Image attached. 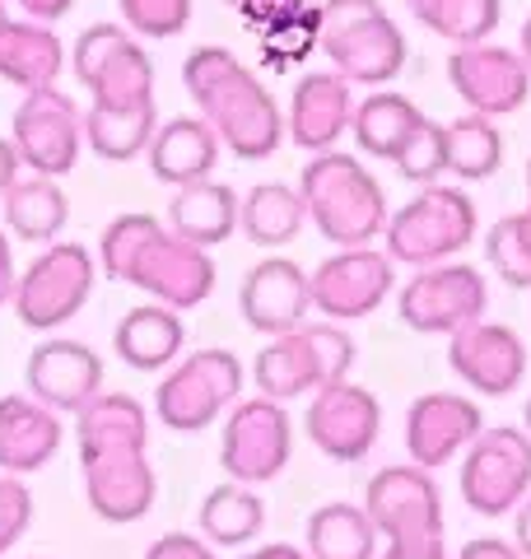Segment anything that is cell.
Here are the masks:
<instances>
[{
    "instance_id": "cell-1",
    "label": "cell",
    "mask_w": 531,
    "mask_h": 559,
    "mask_svg": "<svg viewBox=\"0 0 531 559\" xmlns=\"http://www.w3.org/2000/svg\"><path fill=\"white\" fill-rule=\"evenodd\" d=\"M98 266L108 280L145 289L164 308H197L215 289V261L205 248L177 238L154 215H117L98 238Z\"/></svg>"
},
{
    "instance_id": "cell-2",
    "label": "cell",
    "mask_w": 531,
    "mask_h": 559,
    "mask_svg": "<svg viewBox=\"0 0 531 559\" xmlns=\"http://www.w3.org/2000/svg\"><path fill=\"white\" fill-rule=\"evenodd\" d=\"M182 84L197 98L201 121L238 159H271L285 140V117L266 84L228 47H197L182 61Z\"/></svg>"
},
{
    "instance_id": "cell-3",
    "label": "cell",
    "mask_w": 531,
    "mask_h": 559,
    "mask_svg": "<svg viewBox=\"0 0 531 559\" xmlns=\"http://www.w3.org/2000/svg\"><path fill=\"white\" fill-rule=\"evenodd\" d=\"M298 197H304L312 229L335 248H368L387 229L382 182L354 154H312V164L298 178Z\"/></svg>"
},
{
    "instance_id": "cell-4",
    "label": "cell",
    "mask_w": 531,
    "mask_h": 559,
    "mask_svg": "<svg viewBox=\"0 0 531 559\" xmlns=\"http://www.w3.org/2000/svg\"><path fill=\"white\" fill-rule=\"evenodd\" d=\"M317 47L331 57L335 75H345L354 90H382L405 66V38L378 0H327Z\"/></svg>"
},
{
    "instance_id": "cell-5",
    "label": "cell",
    "mask_w": 531,
    "mask_h": 559,
    "mask_svg": "<svg viewBox=\"0 0 531 559\" xmlns=\"http://www.w3.org/2000/svg\"><path fill=\"white\" fill-rule=\"evenodd\" d=\"M354 364V341L345 336L335 322H304L298 331L271 336V345L257 355L252 378L257 392L271 401H294V396H312L341 382Z\"/></svg>"
},
{
    "instance_id": "cell-6",
    "label": "cell",
    "mask_w": 531,
    "mask_h": 559,
    "mask_svg": "<svg viewBox=\"0 0 531 559\" xmlns=\"http://www.w3.org/2000/svg\"><path fill=\"white\" fill-rule=\"evenodd\" d=\"M387 257L401 266H438L475 238V201L462 187H424L397 215H387Z\"/></svg>"
},
{
    "instance_id": "cell-7",
    "label": "cell",
    "mask_w": 531,
    "mask_h": 559,
    "mask_svg": "<svg viewBox=\"0 0 531 559\" xmlns=\"http://www.w3.org/2000/svg\"><path fill=\"white\" fill-rule=\"evenodd\" d=\"M98 261L84 242H47L14 280V312L28 331H57L88 304Z\"/></svg>"
},
{
    "instance_id": "cell-8",
    "label": "cell",
    "mask_w": 531,
    "mask_h": 559,
    "mask_svg": "<svg viewBox=\"0 0 531 559\" xmlns=\"http://www.w3.org/2000/svg\"><path fill=\"white\" fill-rule=\"evenodd\" d=\"M243 364L228 349H197L182 364H173L154 392V415L177 433H201L224 411L238 406Z\"/></svg>"
},
{
    "instance_id": "cell-9",
    "label": "cell",
    "mask_w": 531,
    "mask_h": 559,
    "mask_svg": "<svg viewBox=\"0 0 531 559\" xmlns=\"http://www.w3.org/2000/svg\"><path fill=\"white\" fill-rule=\"evenodd\" d=\"M70 70L94 94V108H131L154 98V61L127 24H94L70 47Z\"/></svg>"
},
{
    "instance_id": "cell-10",
    "label": "cell",
    "mask_w": 531,
    "mask_h": 559,
    "mask_svg": "<svg viewBox=\"0 0 531 559\" xmlns=\"http://www.w3.org/2000/svg\"><path fill=\"white\" fill-rule=\"evenodd\" d=\"M364 513L387 536V550H438L442 499L424 466H387L364 489Z\"/></svg>"
},
{
    "instance_id": "cell-11",
    "label": "cell",
    "mask_w": 531,
    "mask_h": 559,
    "mask_svg": "<svg viewBox=\"0 0 531 559\" xmlns=\"http://www.w3.org/2000/svg\"><path fill=\"white\" fill-rule=\"evenodd\" d=\"M489 308L485 275L467 266V261H438V266H420L397 294V312L411 331L424 336H452L471 322H481Z\"/></svg>"
},
{
    "instance_id": "cell-12",
    "label": "cell",
    "mask_w": 531,
    "mask_h": 559,
    "mask_svg": "<svg viewBox=\"0 0 531 559\" xmlns=\"http://www.w3.org/2000/svg\"><path fill=\"white\" fill-rule=\"evenodd\" d=\"M10 145L20 154V164L33 168L38 178H66L80 164V150H84V112L57 84L51 90H33L14 108Z\"/></svg>"
},
{
    "instance_id": "cell-13",
    "label": "cell",
    "mask_w": 531,
    "mask_h": 559,
    "mask_svg": "<svg viewBox=\"0 0 531 559\" xmlns=\"http://www.w3.org/2000/svg\"><path fill=\"white\" fill-rule=\"evenodd\" d=\"M531 495V433L481 429L462 457V499L471 513L504 518Z\"/></svg>"
},
{
    "instance_id": "cell-14",
    "label": "cell",
    "mask_w": 531,
    "mask_h": 559,
    "mask_svg": "<svg viewBox=\"0 0 531 559\" xmlns=\"http://www.w3.org/2000/svg\"><path fill=\"white\" fill-rule=\"evenodd\" d=\"M290 452H294V429L280 401L247 396L228 411L224 439H220V466L228 471V480L238 485L275 480L290 466Z\"/></svg>"
},
{
    "instance_id": "cell-15",
    "label": "cell",
    "mask_w": 531,
    "mask_h": 559,
    "mask_svg": "<svg viewBox=\"0 0 531 559\" xmlns=\"http://www.w3.org/2000/svg\"><path fill=\"white\" fill-rule=\"evenodd\" d=\"M397 285V261L378 248H341L308 275L312 312L327 322H354L378 312Z\"/></svg>"
},
{
    "instance_id": "cell-16",
    "label": "cell",
    "mask_w": 531,
    "mask_h": 559,
    "mask_svg": "<svg viewBox=\"0 0 531 559\" xmlns=\"http://www.w3.org/2000/svg\"><path fill=\"white\" fill-rule=\"evenodd\" d=\"M80 466H84L88 509H94L103 522L127 527V522H140L154 509L158 480H154V466H150V448H140V443L94 448V452H80Z\"/></svg>"
},
{
    "instance_id": "cell-17",
    "label": "cell",
    "mask_w": 531,
    "mask_h": 559,
    "mask_svg": "<svg viewBox=\"0 0 531 559\" xmlns=\"http://www.w3.org/2000/svg\"><path fill=\"white\" fill-rule=\"evenodd\" d=\"M308 439L312 448L331 462H364L378 443V429H382V411L378 401L368 396L364 388H354L350 378L331 382V388L312 392V406H308Z\"/></svg>"
},
{
    "instance_id": "cell-18",
    "label": "cell",
    "mask_w": 531,
    "mask_h": 559,
    "mask_svg": "<svg viewBox=\"0 0 531 559\" xmlns=\"http://www.w3.org/2000/svg\"><path fill=\"white\" fill-rule=\"evenodd\" d=\"M448 80H452V90L467 98V108L481 117L518 112L531 94V70L522 61V51H508L494 43L457 47L448 57Z\"/></svg>"
},
{
    "instance_id": "cell-19",
    "label": "cell",
    "mask_w": 531,
    "mask_h": 559,
    "mask_svg": "<svg viewBox=\"0 0 531 559\" xmlns=\"http://www.w3.org/2000/svg\"><path fill=\"white\" fill-rule=\"evenodd\" d=\"M448 364L471 392L508 396L518 392V382L527 373V345L512 326L481 318L448 336Z\"/></svg>"
},
{
    "instance_id": "cell-20",
    "label": "cell",
    "mask_w": 531,
    "mask_h": 559,
    "mask_svg": "<svg viewBox=\"0 0 531 559\" xmlns=\"http://www.w3.org/2000/svg\"><path fill=\"white\" fill-rule=\"evenodd\" d=\"M481 429H485L481 406L457 392H429L411 401V411H405V448H411V462L424 471L448 466L457 452L481 439Z\"/></svg>"
},
{
    "instance_id": "cell-21",
    "label": "cell",
    "mask_w": 531,
    "mask_h": 559,
    "mask_svg": "<svg viewBox=\"0 0 531 559\" xmlns=\"http://www.w3.org/2000/svg\"><path fill=\"white\" fill-rule=\"evenodd\" d=\"M24 382H28L33 401H43V406H51L57 415L61 411L75 415L80 406H88V401L103 392V359L84 341L51 336L28 355Z\"/></svg>"
},
{
    "instance_id": "cell-22",
    "label": "cell",
    "mask_w": 531,
    "mask_h": 559,
    "mask_svg": "<svg viewBox=\"0 0 531 559\" xmlns=\"http://www.w3.org/2000/svg\"><path fill=\"white\" fill-rule=\"evenodd\" d=\"M243 322L261 331V336H285L308 322L312 299H308V271L290 257H266L247 271L238 289Z\"/></svg>"
},
{
    "instance_id": "cell-23",
    "label": "cell",
    "mask_w": 531,
    "mask_h": 559,
    "mask_svg": "<svg viewBox=\"0 0 531 559\" xmlns=\"http://www.w3.org/2000/svg\"><path fill=\"white\" fill-rule=\"evenodd\" d=\"M354 121V84L335 70H317V75H304L294 90L290 103V117H285V131L298 150H312V154H327L335 140L350 131Z\"/></svg>"
},
{
    "instance_id": "cell-24",
    "label": "cell",
    "mask_w": 531,
    "mask_h": 559,
    "mask_svg": "<svg viewBox=\"0 0 531 559\" xmlns=\"http://www.w3.org/2000/svg\"><path fill=\"white\" fill-rule=\"evenodd\" d=\"M61 415L24 392L0 396V476H33L61 452Z\"/></svg>"
},
{
    "instance_id": "cell-25",
    "label": "cell",
    "mask_w": 531,
    "mask_h": 559,
    "mask_svg": "<svg viewBox=\"0 0 531 559\" xmlns=\"http://www.w3.org/2000/svg\"><path fill=\"white\" fill-rule=\"evenodd\" d=\"M187 345V322L177 308L164 304H140L131 308L127 318L117 322V336L113 349L121 355V364L135 373H158V369H173L177 355Z\"/></svg>"
},
{
    "instance_id": "cell-26",
    "label": "cell",
    "mask_w": 531,
    "mask_h": 559,
    "mask_svg": "<svg viewBox=\"0 0 531 559\" xmlns=\"http://www.w3.org/2000/svg\"><path fill=\"white\" fill-rule=\"evenodd\" d=\"M66 70V43L57 38L51 24L38 20H5L0 24V80L14 90H51Z\"/></svg>"
},
{
    "instance_id": "cell-27",
    "label": "cell",
    "mask_w": 531,
    "mask_h": 559,
    "mask_svg": "<svg viewBox=\"0 0 531 559\" xmlns=\"http://www.w3.org/2000/svg\"><path fill=\"white\" fill-rule=\"evenodd\" d=\"M150 173L168 187L205 182L220 164V135L201 117H173L150 140Z\"/></svg>"
},
{
    "instance_id": "cell-28",
    "label": "cell",
    "mask_w": 531,
    "mask_h": 559,
    "mask_svg": "<svg viewBox=\"0 0 531 559\" xmlns=\"http://www.w3.org/2000/svg\"><path fill=\"white\" fill-rule=\"evenodd\" d=\"M168 229L205 252L215 248V242H228L238 234V191L215 178L177 187L168 201Z\"/></svg>"
},
{
    "instance_id": "cell-29",
    "label": "cell",
    "mask_w": 531,
    "mask_h": 559,
    "mask_svg": "<svg viewBox=\"0 0 531 559\" xmlns=\"http://www.w3.org/2000/svg\"><path fill=\"white\" fill-rule=\"evenodd\" d=\"M5 229L24 242H57V234L66 229L70 219V201L57 178H38V173H28V178L14 182L5 197Z\"/></svg>"
},
{
    "instance_id": "cell-30",
    "label": "cell",
    "mask_w": 531,
    "mask_h": 559,
    "mask_svg": "<svg viewBox=\"0 0 531 559\" xmlns=\"http://www.w3.org/2000/svg\"><path fill=\"white\" fill-rule=\"evenodd\" d=\"M424 117L411 98L401 94H368L364 103H354V121H350V135L354 145H359L364 154H374V159H397V154L405 150V140H411Z\"/></svg>"
},
{
    "instance_id": "cell-31",
    "label": "cell",
    "mask_w": 531,
    "mask_h": 559,
    "mask_svg": "<svg viewBox=\"0 0 531 559\" xmlns=\"http://www.w3.org/2000/svg\"><path fill=\"white\" fill-rule=\"evenodd\" d=\"M308 210L298 187L285 182H261L238 201V229L257 242V248H285L304 234Z\"/></svg>"
},
{
    "instance_id": "cell-32",
    "label": "cell",
    "mask_w": 531,
    "mask_h": 559,
    "mask_svg": "<svg viewBox=\"0 0 531 559\" xmlns=\"http://www.w3.org/2000/svg\"><path fill=\"white\" fill-rule=\"evenodd\" d=\"M154 131H158L154 98L131 103V108H88L84 112V145L108 164H127L135 154H145Z\"/></svg>"
},
{
    "instance_id": "cell-33",
    "label": "cell",
    "mask_w": 531,
    "mask_h": 559,
    "mask_svg": "<svg viewBox=\"0 0 531 559\" xmlns=\"http://www.w3.org/2000/svg\"><path fill=\"white\" fill-rule=\"evenodd\" d=\"M378 527L359 503H322L308 518V559H374Z\"/></svg>"
},
{
    "instance_id": "cell-34",
    "label": "cell",
    "mask_w": 531,
    "mask_h": 559,
    "mask_svg": "<svg viewBox=\"0 0 531 559\" xmlns=\"http://www.w3.org/2000/svg\"><path fill=\"white\" fill-rule=\"evenodd\" d=\"M266 527V503L252 485H215L201 503V536L210 546H247Z\"/></svg>"
},
{
    "instance_id": "cell-35",
    "label": "cell",
    "mask_w": 531,
    "mask_h": 559,
    "mask_svg": "<svg viewBox=\"0 0 531 559\" xmlns=\"http://www.w3.org/2000/svg\"><path fill=\"white\" fill-rule=\"evenodd\" d=\"M504 164V135L494 127V117H457L452 127H442V173L462 182H481Z\"/></svg>"
},
{
    "instance_id": "cell-36",
    "label": "cell",
    "mask_w": 531,
    "mask_h": 559,
    "mask_svg": "<svg viewBox=\"0 0 531 559\" xmlns=\"http://www.w3.org/2000/svg\"><path fill=\"white\" fill-rule=\"evenodd\" d=\"M424 28L457 47L489 43L494 24H499V0H405Z\"/></svg>"
},
{
    "instance_id": "cell-37",
    "label": "cell",
    "mask_w": 531,
    "mask_h": 559,
    "mask_svg": "<svg viewBox=\"0 0 531 559\" xmlns=\"http://www.w3.org/2000/svg\"><path fill=\"white\" fill-rule=\"evenodd\" d=\"M485 257L499 271L504 285L531 289V205L518 215H504L485 238Z\"/></svg>"
},
{
    "instance_id": "cell-38",
    "label": "cell",
    "mask_w": 531,
    "mask_h": 559,
    "mask_svg": "<svg viewBox=\"0 0 531 559\" xmlns=\"http://www.w3.org/2000/svg\"><path fill=\"white\" fill-rule=\"evenodd\" d=\"M121 20L135 38H177L191 24V0H121Z\"/></svg>"
},
{
    "instance_id": "cell-39",
    "label": "cell",
    "mask_w": 531,
    "mask_h": 559,
    "mask_svg": "<svg viewBox=\"0 0 531 559\" xmlns=\"http://www.w3.org/2000/svg\"><path fill=\"white\" fill-rule=\"evenodd\" d=\"M397 173L405 182H420V187H429L438 173H442V127L438 121H424V127L405 140V150L397 154Z\"/></svg>"
},
{
    "instance_id": "cell-40",
    "label": "cell",
    "mask_w": 531,
    "mask_h": 559,
    "mask_svg": "<svg viewBox=\"0 0 531 559\" xmlns=\"http://www.w3.org/2000/svg\"><path fill=\"white\" fill-rule=\"evenodd\" d=\"M317 28H322V5H317L312 14H304V20H290V24H280L271 33H261V43H266V57L271 61H304L308 51L317 47Z\"/></svg>"
},
{
    "instance_id": "cell-41",
    "label": "cell",
    "mask_w": 531,
    "mask_h": 559,
    "mask_svg": "<svg viewBox=\"0 0 531 559\" xmlns=\"http://www.w3.org/2000/svg\"><path fill=\"white\" fill-rule=\"evenodd\" d=\"M33 522V495L24 476H0V555L28 532Z\"/></svg>"
},
{
    "instance_id": "cell-42",
    "label": "cell",
    "mask_w": 531,
    "mask_h": 559,
    "mask_svg": "<svg viewBox=\"0 0 531 559\" xmlns=\"http://www.w3.org/2000/svg\"><path fill=\"white\" fill-rule=\"evenodd\" d=\"M228 10H238L247 28L271 33V28H280V24L312 14V10H317V0H228Z\"/></svg>"
},
{
    "instance_id": "cell-43",
    "label": "cell",
    "mask_w": 531,
    "mask_h": 559,
    "mask_svg": "<svg viewBox=\"0 0 531 559\" xmlns=\"http://www.w3.org/2000/svg\"><path fill=\"white\" fill-rule=\"evenodd\" d=\"M145 559H215V550H210V540L191 532H168L145 550Z\"/></svg>"
},
{
    "instance_id": "cell-44",
    "label": "cell",
    "mask_w": 531,
    "mask_h": 559,
    "mask_svg": "<svg viewBox=\"0 0 531 559\" xmlns=\"http://www.w3.org/2000/svg\"><path fill=\"white\" fill-rule=\"evenodd\" d=\"M457 559H522V555H518V546H508L499 536H475V540H467Z\"/></svg>"
},
{
    "instance_id": "cell-45",
    "label": "cell",
    "mask_w": 531,
    "mask_h": 559,
    "mask_svg": "<svg viewBox=\"0 0 531 559\" xmlns=\"http://www.w3.org/2000/svg\"><path fill=\"white\" fill-rule=\"evenodd\" d=\"M10 5H20L28 20H38V24H57L75 10V0H10Z\"/></svg>"
},
{
    "instance_id": "cell-46",
    "label": "cell",
    "mask_w": 531,
    "mask_h": 559,
    "mask_svg": "<svg viewBox=\"0 0 531 559\" xmlns=\"http://www.w3.org/2000/svg\"><path fill=\"white\" fill-rule=\"evenodd\" d=\"M14 280H20V271H14V248H10L5 229H0V304L14 299Z\"/></svg>"
},
{
    "instance_id": "cell-47",
    "label": "cell",
    "mask_w": 531,
    "mask_h": 559,
    "mask_svg": "<svg viewBox=\"0 0 531 559\" xmlns=\"http://www.w3.org/2000/svg\"><path fill=\"white\" fill-rule=\"evenodd\" d=\"M512 513H518V518H512V546H518L522 559H531V495Z\"/></svg>"
},
{
    "instance_id": "cell-48",
    "label": "cell",
    "mask_w": 531,
    "mask_h": 559,
    "mask_svg": "<svg viewBox=\"0 0 531 559\" xmlns=\"http://www.w3.org/2000/svg\"><path fill=\"white\" fill-rule=\"evenodd\" d=\"M20 154H14V145H10V140L5 135H0V197H5V191L14 187V182H20Z\"/></svg>"
},
{
    "instance_id": "cell-49",
    "label": "cell",
    "mask_w": 531,
    "mask_h": 559,
    "mask_svg": "<svg viewBox=\"0 0 531 559\" xmlns=\"http://www.w3.org/2000/svg\"><path fill=\"white\" fill-rule=\"evenodd\" d=\"M238 559H308V550L290 546V540H275V546H257V550H247Z\"/></svg>"
},
{
    "instance_id": "cell-50",
    "label": "cell",
    "mask_w": 531,
    "mask_h": 559,
    "mask_svg": "<svg viewBox=\"0 0 531 559\" xmlns=\"http://www.w3.org/2000/svg\"><path fill=\"white\" fill-rule=\"evenodd\" d=\"M382 559H448V546H438V550H387Z\"/></svg>"
},
{
    "instance_id": "cell-51",
    "label": "cell",
    "mask_w": 531,
    "mask_h": 559,
    "mask_svg": "<svg viewBox=\"0 0 531 559\" xmlns=\"http://www.w3.org/2000/svg\"><path fill=\"white\" fill-rule=\"evenodd\" d=\"M522 61L531 70V14H527V24H522Z\"/></svg>"
},
{
    "instance_id": "cell-52",
    "label": "cell",
    "mask_w": 531,
    "mask_h": 559,
    "mask_svg": "<svg viewBox=\"0 0 531 559\" xmlns=\"http://www.w3.org/2000/svg\"><path fill=\"white\" fill-rule=\"evenodd\" d=\"M10 20V14H5V0H0V24H5Z\"/></svg>"
},
{
    "instance_id": "cell-53",
    "label": "cell",
    "mask_w": 531,
    "mask_h": 559,
    "mask_svg": "<svg viewBox=\"0 0 531 559\" xmlns=\"http://www.w3.org/2000/svg\"><path fill=\"white\" fill-rule=\"evenodd\" d=\"M527 197H531V164H527Z\"/></svg>"
},
{
    "instance_id": "cell-54",
    "label": "cell",
    "mask_w": 531,
    "mask_h": 559,
    "mask_svg": "<svg viewBox=\"0 0 531 559\" xmlns=\"http://www.w3.org/2000/svg\"><path fill=\"white\" fill-rule=\"evenodd\" d=\"M527 433H531V401H527Z\"/></svg>"
}]
</instances>
